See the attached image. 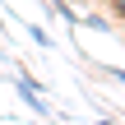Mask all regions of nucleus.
Masks as SVG:
<instances>
[{
    "instance_id": "0eeeda50",
    "label": "nucleus",
    "mask_w": 125,
    "mask_h": 125,
    "mask_svg": "<svg viewBox=\"0 0 125 125\" xmlns=\"http://www.w3.org/2000/svg\"><path fill=\"white\" fill-rule=\"evenodd\" d=\"M93 125H116V121H111V116H97V121H93Z\"/></svg>"
},
{
    "instance_id": "423d86ee",
    "label": "nucleus",
    "mask_w": 125,
    "mask_h": 125,
    "mask_svg": "<svg viewBox=\"0 0 125 125\" xmlns=\"http://www.w3.org/2000/svg\"><path fill=\"white\" fill-rule=\"evenodd\" d=\"M111 14H116V19H125V0H111Z\"/></svg>"
},
{
    "instance_id": "20e7f679",
    "label": "nucleus",
    "mask_w": 125,
    "mask_h": 125,
    "mask_svg": "<svg viewBox=\"0 0 125 125\" xmlns=\"http://www.w3.org/2000/svg\"><path fill=\"white\" fill-rule=\"evenodd\" d=\"M79 23H83V28H97V32H107V28H111L102 14H79Z\"/></svg>"
},
{
    "instance_id": "f03ea898",
    "label": "nucleus",
    "mask_w": 125,
    "mask_h": 125,
    "mask_svg": "<svg viewBox=\"0 0 125 125\" xmlns=\"http://www.w3.org/2000/svg\"><path fill=\"white\" fill-rule=\"evenodd\" d=\"M46 5H51V9H56V14L65 19V23H79V9H74L70 0H46Z\"/></svg>"
},
{
    "instance_id": "39448f33",
    "label": "nucleus",
    "mask_w": 125,
    "mask_h": 125,
    "mask_svg": "<svg viewBox=\"0 0 125 125\" xmlns=\"http://www.w3.org/2000/svg\"><path fill=\"white\" fill-rule=\"evenodd\" d=\"M102 79H111V83L125 88V70H116V65H102Z\"/></svg>"
},
{
    "instance_id": "7ed1b4c3",
    "label": "nucleus",
    "mask_w": 125,
    "mask_h": 125,
    "mask_svg": "<svg viewBox=\"0 0 125 125\" xmlns=\"http://www.w3.org/2000/svg\"><path fill=\"white\" fill-rule=\"evenodd\" d=\"M23 28H28V37H32V42H37V46H56V42H51V32H46V28H37V23H23Z\"/></svg>"
},
{
    "instance_id": "f257e3e1",
    "label": "nucleus",
    "mask_w": 125,
    "mask_h": 125,
    "mask_svg": "<svg viewBox=\"0 0 125 125\" xmlns=\"http://www.w3.org/2000/svg\"><path fill=\"white\" fill-rule=\"evenodd\" d=\"M14 93L28 102V111H32V116H51V102H46V93H42V83H37L32 74H23V70H19V74H14Z\"/></svg>"
}]
</instances>
